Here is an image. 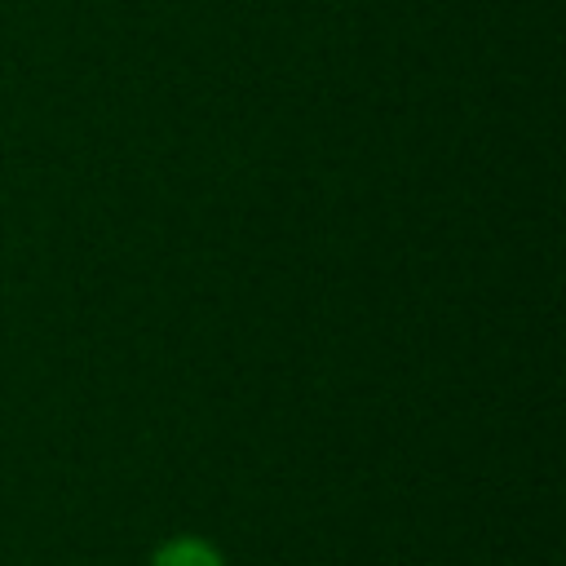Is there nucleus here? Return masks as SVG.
<instances>
[{
  "mask_svg": "<svg viewBox=\"0 0 566 566\" xmlns=\"http://www.w3.org/2000/svg\"><path fill=\"white\" fill-rule=\"evenodd\" d=\"M150 566H226L221 548L212 539H199V535H172L155 548Z\"/></svg>",
  "mask_w": 566,
  "mask_h": 566,
  "instance_id": "f257e3e1",
  "label": "nucleus"
}]
</instances>
